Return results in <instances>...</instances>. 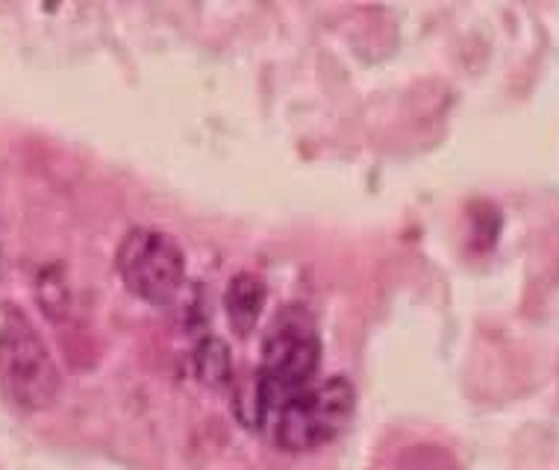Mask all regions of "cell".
I'll return each instance as SVG.
<instances>
[{
	"label": "cell",
	"instance_id": "cell-6",
	"mask_svg": "<svg viewBox=\"0 0 559 470\" xmlns=\"http://www.w3.org/2000/svg\"><path fill=\"white\" fill-rule=\"evenodd\" d=\"M192 371L203 385L210 388H224L233 379V365H230V350L224 345L222 338H201L192 350Z\"/></svg>",
	"mask_w": 559,
	"mask_h": 470
},
{
	"label": "cell",
	"instance_id": "cell-1",
	"mask_svg": "<svg viewBox=\"0 0 559 470\" xmlns=\"http://www.w3.org/2000/svg\"><path fill=\"white\" fill-rule=\"evenodd\" d=\"M319 367L321 336L316 317L300 303L283 306L262 338V359L251 397L253 414L248 423L265 426L277 406L319 379Z\"/></svg>",
	"mask_w": 559,
	"mask_h": 470
},
{
	"label": "cell",
	"instance_id": "cell-3",
	"mask_svg": "<svg viewBox=\"0 0 559 470\" xmlns=\"http://www.w3.org/2000/svg\"><path fill=\"white\" fill-rule=\"evenodd\" d=\"M62 388V374L45 338L24 312L7 309L0 317V391L21 412L50 409Z\"/></svg>",
	"mask_w": 559,
	"mask_h": 470
},
{
	"label": "cell",
	"instance_id": "cell-4",
	"mask_svg": "<svg viewBox=\"0 0 559 470\" xmlns=\"http://www.w3.org/2000/svg\"><path fill=\"white\" fill-rule=\"evenodd\" d=\"M116 270L133 298L151 306H168L183 291L186 256L168 232L133 227L118 244Z\"/></svg>",
	"mask_w": 559,
	"mask_h": 470
},
{
	"label": "cell",
	"instance_id": "cell-5",
	"mask_svg": "<svg viewBox=\"0 0 559 470\" xmlns=\"http://www.w3.org/2000/svg\"><path fill=\"white\" fill-rule=\"evenodd\" d=\"M265 298H269L265 282L251 270H241L230 279V286L224 291V309L239 336H251L265 306Z\"/></svg>",
	"mask_w": 559,
	"mask_h": 470
},
{
	"label": "cell",
	"instance_id": "cell-2",
	"mask_svg": "<svg viewBox=\"0 0 559 470\" xmlns=\"http://www.w3.org/2000/svg\"><path fill=\"white\" fill-rule=\"evenodd\" d=\"M357 409V391L342 374L324 376L292 394L289 400L274 409L265 426L283 453H312L336 442L347 430Z\"/></svg>",
	"mask_w": 559,
	"mask_h": 470
},
{
	"label": "cell",
	"instance_id": "cell-7",
	"mask_svg": "<svg viewBox=\"0 0 559 470\" xmlns=\"http://www.w3.org/2000/svg\"><path fill=\"white\" fill-rule=\"evenodd\" d=\"M36 294H39L41 312H48L50 317H59L62 312H68V291L57 268L41 270L39 282H36Z\"/></svg>",
	"mask_w": 559,
	"mask_h": 470
}]
</instances>
